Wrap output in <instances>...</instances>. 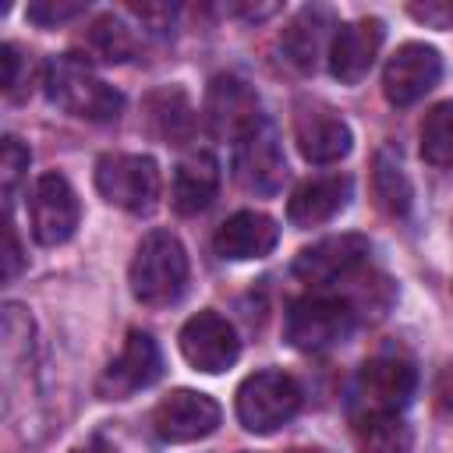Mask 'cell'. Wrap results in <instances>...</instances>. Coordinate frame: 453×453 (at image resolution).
Masks as SVG:
<instances>
[{
	"label": "cell",
	"instance_id": "16",
	"mask_svg": "<svg viewBox=\"0 0 453 453\" xmlns=\"http://www.w3.org/2000/svg\"><path fill=\"white\" fill-rule=\"evenodd\" d=\"M372 244L365 234H340V237H322L315 244H308L297 258H294V273L304 283H333L340 276H350L365 258H368Z\"/></svg>",
	"mask_w": 453,
	"mask_h": 453
},
{
	"label": "cell",
	"instance_id": "18",
	"mask_svg": "<svg viewBox=\"0 0 453 453\" xmlns=\"http://www.w3.org/2000/svg\"><path fill=\"white\" fill-rule=\"evenodd\" d=\"M347 202H350V177L347 173L308 177L304 184L294 188V195L287 202V219L294 226H319V223H329Z\"/></svg>",
	"mask_w": 453,
	"mask_h": 453
},
{
	"label": "cell",
	"instance_id": "22",
	"mask_svg": "<svg viewBox=\"0 0 453 453\" xmlns=\"http://www.w3.org/2000/svg\"><path fill=\"white\" fill-rule=\"evenodd\" d=\"M411 428L400 414L357 421V453H411Z\"/></svg>",
	"mask_w": 453,
	"mask_h": 453
},
{
	"label": "cell",
	"instance_id": "7",
	"mask_svg": "<svg viewBox=\"0 0 453 453\" xmlns=\"http://www.w3.org/2000/svg\"><path fill=\"white\" fill-rule=\"evenodd\" d=\"M265 117L258 113V96L255 88L237 78V74H216L205 92V124L216 138L241 142L251 134Z\"/></svg>",
	"mask_w": 453,
	"mask_h": 453
},
{
	"label": "cell",
	"instance_id": "27",
	"mask_svg": "<svg viewBox=\"0 0 453 453\" xmlns=\"http://www.w3.org/2000/svg\"><path fill=\"white\" fill-rule=\"evenodd\" d=\"M85 11H88V4H74V0H35V4H28L25 14H28V21H35L42 28H53V25L71 21Z\"/></svg>",
	"mask_w": 453,
	"mask_h": 453
},
{
	"label": "cell",
	"instance_id": "13",
	"mask_svg": "<svg viewBox=\"0 0 453 453\" xmlns=\"http://www.w3.org/2000/svg\"><path fill=\"white\" fill-rule=\"evenodd\" d=\"M237 180L251 195H276L287 177V159L280 149V134L269 120H262L251 134L237 142Z\"/></svg>",
	"mask_w": 453,
	"mask_h": 453
},
{
	"label": "cell",
	"instance_id": "6",
	"mask_svg": "<svg viewBox=\"0 0 453 453\" xmlns=\"http://www.w3.org/2000/svg\"><path fill=\"white\" fill-rule=\"evenodd\" d=\"M354 329V304L343 297H301L287 311V343L297 350H329Z\"/></svg>",
	"mask_w": 453,
	"mask_h": 453
},
{
	"label": "cell",
	"instance_id": "25",
	"mask_svg": "<svg viewBox=\"0 0 453 453\" xmlns=\"http://www.w3.org/2000/svg\"><path fill=\"white\" fill-rule=\"evenodd\" d=\"M85 46H88V53H96L106 64H120V60H127L134 53V42H131L127 28L117 18L92 21V28L85 32Z\"/></svg>",
	"mask_w": 453,
	"mask_h": 453
},
{
	"label": "cell",
	"instance_id": "4",
	"mask_svg": "<svg viewBox=\"0 0 453 453\" xmlns=\"http://www.w3.org/2000/svg\"><path fill=\"white\" fill-rule=\"evenodd\" d=\"M96 191L110 205L145 216L156 209V198H159V166L152 156L106 152L96 163Z\"/></svg>",
	"mask_w": 453,
	"mask_h": 453
},
{
	"label": "cell",
	"instance_id": "12",
	"mask_svg": "<svg viewBox=\"0 0 453 453\" xmlns=\"http://www.w3.org/2000/svg\"><path fill=\"white\" fill-rule=\"evenodd\" d=\"M439 74H442L439 50H432L425 42H403L382 71V92L393 106H411L425 92L435 88Z\"/></svg>",
	"mask_w": 453,
	"mask_h": 453
},
{
	"label": "cell",
	"instance_id": "31",
	"mask_svg": "<svg viewBox=\"0 0 453 453\" xmlns=\"http://www.w3.org/2000/svg\"><path fill=\"white\" fill-rule=\"evenodd\" d=\"M435 400H439V411H446L453 418V368H446L439 375V386H435Z\"/></svg>",
	"mask_w": 453,
	"mask_h": 453
},
{
	"label": "cell",
	"instance_id": "32",
	"mask_svg": "<svg viewBox=\"0 0 453 453\" xmlns=\"http://www.w3.org/2000/svg\"><path fill=\"white\" fill-rule=\"evenodd\" d=\"M71 453H117L110 442H103V439H88V442H81V446H74Z\"/></svg>",
	"mask_w": 453,
	"mask_h": 453
},
{
	"label": "cell",
	"instance_id": "23",
	"mask_svg": "<svg viewBox=\"0 0 453 453\" xmlns=\"http://www.w3.org/2000/svg\"><path fill=\"white\" fill-rule=\"evenodd\" d=\"M421 156L432 166L453 170V99L439 103L421 120Z\"/></svg>",
	"mask_w": 453,
	"mask_h": 453
},
{
	"label": "cell",
	"instance_id": "5",
	"mask_svg": "<svg viewBox=\"0 0 453 453\" xmlns=\"http://www.w3.org/2000/svg\"><path fill=\"white\" fill-rule=\"evenodd\" d=\"M297 407H301V386L294 382V375L280 368L255 372L237 386V421L255 435L276 432L297 414Z\"/></svg>",
	"mask_w": 453,
	"mask_h": 453
},
{
	"label": "cell",
	"instance_id": "14",
	"mask_svg": "<svg viewBox=\"0 0 453 453\" xmlns=\"http://www.w3.org/2000/svg\"><path fill=\"white\" fill-rule=\"evenodd\" d=\"M294 142L308 163H336L350 152V127L336 110L301 103L294 113Z\"/></svg>",
	"mask_w": 453,
	"mask_h": 453
},
{
	"label": "cell",
	"instance_id": "19",
	"mask_svg": "<svg viewBox=\"0 0 453 453\" xmlns=\"http://www.w3.org/2000/svg\"><path fill=\"white\" fill-rule=\"evenodd\" d=\"M329 28H333V14L326 7H304V11H297L294 21L280 35L283 57L297 71H315L319 67V57L326 53V42H333L329 39Z\"/></svg>",
	"mask_w": 453,
	"mask_h": 453
},
{
	"label": "cell",
	"instance_id": "9",
	"mask_svg": "<svg viewBox=\"0 0 453 453\" xmlns=\"http://www.w3.org/2000/svg\"><path fill=\"white\" fill-rule=\"evenodd\" d=\"M163 375V354L156 347V340L142 329H131L120 354L106 365V372L99 375V396L103 400H127L138 389H149L156 379Z\"/></svg>",
	"mask_w": 453,
	"mask_h": 453
},
{
	"label": "cell",
	"instance_id": "3",
	"mask_svg": "<svg viewBox=\"0 0 453 453\" xmlns=\"http://www.w3.org/2000/svg\"><path fill=\"white\" fill-rule=\"evenodd\" d=\"M418 386V372L407 357L396 354H382L365 361V368L354 379L350 389V418L368 421V418H386V414H400Z\"/></svg>",
	"mask_w": 453,
	"mask_h": 453
},
{
	"label": "cell",
	"instance_id": "2",
	"mask_svg": "<svg viewBox=\"0 0 453 453\" xmlns=\"http://www.w3.org/2000/svg\"><path fill=\"white\" fill-rule=\"evenodd\" d=\"M42 85H46V96L53 106H60L81 120H113L124 110V96L113 85H106L74 53L53 57L42 71Z\"/></svg>",
	"mask_w": 453,
	"mask_h": 453
},
{
	"label": "cell",
	"instance_id": "20",
	"mask_svg": "<svg viewBox=\"0 0 453 453\" xmlns=\"http://www.w3.org/2000/svg\"><path fill=\"white\" fill-rule=\"evenodd\" d=\"M219 191V163L212 152H191L173 170V209L180 216H198Z\"/></svg>",
	"mask_w": 453,
	"mask_h": 453
},
{
	"label": "cell",
	"instance_id": "26",
	"mask_svg": "<svg viewBox=\"0 0 453 453\" xmlns=\"http://www.w3.org/2000/svg\"><path fill=\"white\" fill-rule=\"evenodd\" d=\"M25 170H28V149L14 134H7L4 145H0V177H4V198H7V205L14 202V191H18V180L25 177Z\"/></svg>",
	"mask_w": 453,
	"mask_h": 453
},
{
	"label": "cell",
	"instance_id": "24",
	"mask_svg": "<svg viewBox=\"0 0 453 453\" xmlns=\"http://www.w3.org/2000/svg\"><path fill=\"white\" fill-rule=\"evenodd\" d=\"M372 184H375V198H379V205H382L389 216H407L411 198H414V188H411V180H407V173L400 170L396 159H389L386 152L375 156Z\"/></svg>",
	"mask_w": 453,
	"mask_h": 453
},
{
	"label": "cell",
	"instance_id": "8",
	"mask_svg": "<svg viewBox=\"0 0 453 453\" xmlns=\"http://www.w3.org/2000/svg\"><path fill=\"white\" fill-rule=\"evenodd\" d=\"M28 212H32V237L42 248H57V244L71 241V234L78 230V219H81L78 195L64 173H42L35 180Z\"/></svg>",
	"mask_w": 453,
	"mask_h": 453
},
{
	"label": "cell",
	"instance_id": "10",
	"mask_svg": "<svg viewBox=\"0 0 453 453\" xmlns=\"http://www.w3.org/2000/svg\"><path fill=\"white\" fill-rule=\"evenodd\" d=\"M180 354L195 372L216 375L237 361L241 340L219 311H198L180 326Z\"/></svg>",
	"mask_w": 453,
	"mask_h": 453
},
{
	"label": "cell",
	"instance_id": "11",
	"mask_svg": "<svg viewBox=\"0 0 453 453\" xmlns=\"http://www.w3.org/2000/svg\"><path fill=\"white\" fill-rule=\"evenodd\" d=\"M152 428L163 442H198L219 428V403L195 389H173L156 403Z\"/></svg>",
	"mask_w": 453,
	"mask_h": 453
},
{
	"label": "cell",
	"instance_id": "30",
	"mask_svg": "<svg viewBox=\"0 0 453 453\" xmlns=\"http://www.w3.org/2000/svg\"><path fill=\"white\" fill-rule=\"evenodd\" d=\"M7 230H4V237H7V255H4V280L11 283L18 273H21V262H25V255H21V244H18V234H14V223L7 219L4 223Z\"/></svg>",
	"mask_w": 453,
	"mask_h": 453
},
{
	"label": "cell",
	"instance_id": "1",
	"mask_svg": "<svg viewBox=\"0 0 453 453\" xmlns=\"http://www.w3.org/2000/svg\"><path fill=\"white\" fill-rule=\"evenodd\" d=\"M131 294L149 308L173 304L188 287V251L170 230H152L142 237L131 269H127Z\"/></svg>",
	"mask_w": 453,
	"mask_h": 453
},
{
	"label": "cell",
	"instance_id": "17",
	"mask_svg": "<svg viewBox=\"0 0 453 453\" xmlns=\"http://www.w3.org/2000/svg\"><path fill=\"white\" fill-rule=\"evenodd\" d=\"M280 241V226L265 216V212H255V209H244V212H234L212 237V248L219 258H230V262H248V258H265Z\"/></svg>",
	"mask_w": 453,
	"mask_h": 453
},
{
	"label": "cell",
	"instance_id": "29",
	"mask_svg": "<svg viewBox=\"0 0 453 453\" xmlns=\"http://www.w3.org/2000/svg\"><path fill=\"white\" fill-rule=\"evenodd\" d=\"M0 64H4V92H7V99H18L21 71H28V60L18 53L14 42H4V46H0Z\"/></svg>",
	"mask_w": 453,
	"mask_h": 453
},
{
	"label": "cell",
	"instance_id": "21",
	"mask_svg": "<svg viewBox=\"0 0 453 453\" xmlns=\"http://www.w3.org/2000/svg\"><path fill=\"white\" fill-rule=\"evenodd\" d=\"M149 110V127L166 142V145H184L195 134V106L180 88H159L145 99Z\"/></svg>",
	"mask_w": 453,
	"mask_h": 453
},
{
	"label": "cell",
	"instance_id": "15",
	"mask_svg": "<svg viewBox=\"0 0 453 453\" xmlns=\"http://www.w3.org/2000/svg\"><path fill=\"white\" fill-rule=\"evenodd\" d=\"M382 46V21L379 18H357L347 21L343 28H336L333 42H329V71L340 85H357Z\"/></svg>",
	"mask_w": 453,
	"mask_h": 453
},
{
	"label": "cell",
	"instance_id": "28",
	"mask_svg": "<svg viewBox=\"0 0 453 453\" xmlns=\"http://www.w3.org/2000/svg\"><path fill=\"white\" fill-rule=\"evenodd\" d=\"M407 14L428 28H453V0H425V4H411Z\"/></svg>",
	"mask_w": 453,
	"mask_h": 453
}]
</instances>
